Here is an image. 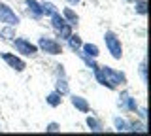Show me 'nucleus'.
I'll return each mask as SVG.
<instances>
[{
  "instance_id": "bb28decb",
  "label": "nucleus",
  "mask_w": 151,
  "mask_h": 136,
  "mask_svg": "<svg viewBox=\"0 0 151 136\" xmlns=\"http://www.w3.org/2000/svg\"><path fill=\"white\" fill-rule=\"evenodd\" d=\"M66 4L68 6H78V4H81V0H66Z\"/></svg>"
},
{
  "instance_id": "dca6fc26",
  "label": "nucleus",
  "mask_w": 151,
  "mask_h": 136,
  "mask_svg": "<svg viewBox=\"0 0 151 136\" xmlns=\"http://www.w3.org/2000/svg\"><path fill=\"white\" fill-rule=\"evenodd\" d=\"M17 27H12V25H4L2 29H0V40L2 42H12L13 38L17 36Z\"/></svg>"
},
{
  "instance_id": "39448f33",
  "label": "nucleus",
  "mask_w": 151,
  "mask_h": 136,
  "mask_svg": "<svg viewBox=\"0 0 151 136\" xmlns=\"http://www.w3.org/2000/svg\"><path fill=\"white\" fill-rule=\"evenodd\" d=\"M0 59L17 74H21V72L27 70V60L23 59L21 55H17V53H12V51H0Z\"/></svg>"
},
{
  "instance_id": "ddd939ff",
  "label": "nucleus",
  "mask_w": 151,
  "mask_h": 136,
  "mask_svg": "<svg viewBox=\"0 0 151 136\" xmlns=\"http://www.w3.org/2000/svg\"><path fill=\"white\" fill-rule=\"evenodd\" d=\"M60 15L64 17V21L66 23H70L72 27H78V23H79V15L76 13L70 6H66V8H63V12H60Z\"/></svg>"
},
{
  "instance_id": "a878e982",
  "label": "nucleus",
  "mask_w": 151,
  "mask_h": 136,
  "mask_svg": "<svg viewBox=\"0 0 151 136\" xmlns=\"http://www.w3.org/2000/svg\"><path fill=\"white\" fill-rule=\"evenodd\" d=\"M55 78H66V70L63 64H57L55 66Z\"/></svg>"
},
{
  "instance_id": "aec40b11",
  "label": "nucleus",
  "mask_w": 151,
  "mask_h": 136,
  "mask_svg": "<svg viewBox=\"0 0 151 136\" xmlns=\"http://www.w3.org/2000/svg\"><path fill=\"white\" fill-rule=\"evenodd\" d=\"M49 23H51V29H53V30H59L60 27H64V25H66V21H64V17L60 15V12L53 13V15L49 17ZM68 25H70V23H68Z\"/></svg>"
},
{
  "instance_id": "2eb2a0df",
  "label": "nucleus",
  "mask_w": 151,
  "mask_h": 136,
  "mask_svg": "<svg viewBox=\"0 0 151 136\" xmlns=\"http://www.w3.org/2000/svg\"><path fill=\"white\" fill-rule=\"evenodd\" d=\"M45 104L49 106V108H59L60 104H63V95L57 93L55 89H53L51 93H47V95H45Z\"/></svg>"
},
{
  "instance_id": "4be33fe9",
  "label": "nucleus",
  "mask_w": 151,
  "mask_h": 136,
  "mask_svg": "<svg viewBox=\"0 0 151 136\" xmlns=\"http://www.w3.org/2000/svg\"><path fill=\"white\" fill-rule=\"evenodd\" d=\"M132 6H134V13H138V15H147V0H134Z\"/></svg>"
},
{
  "instance_id": "6ab92c4d",
  "label": "nucleus",
  "mask_w": 151,
  "mask_h": 136,
  "mask_svg": "<svg viewBox=\"0 0 151 136\" xmlns=\"http://www.w3.org/2000/svg\"><path fill=\"white\" fill-rule=\"evenodd\" d=\"M127 132H147V125H145V121L132 119V121H129V130Z\"/></svg>"
},
{
  "instance_id": "9d476101",
  "label": "nucleus",
  "mask_w": 151,
  "mask_h": 136,
  "mask_svg": "<svg viewBox=\"0 0 151 136\" xmlns=\"http://www.w3.org/2000/svg\"><path fill=\"white\" fill-rule=\"evenodd\" d=\"M78 53H81V55H85V57H89V59H98L100 57V47H98L96 44H83L81 45V49L78 51Z\"/></svg>"
},
{
  "instance_id": "f8f14e48",
  "label": "nucleus",
  "mask_w": 151,
  "mask_h": 136,
  "mask_svg": "<svg viewBox=\"0 0 151 136\" xmlns=\"http://www.w3.org/2000/svg\"><path fill=\"white\" fill-rule=\"evenodd\" d=\"M85 123H87V127H89V130L91 132H104V123L98 117H94V115H87V119H85Z\"/></svg>"
},
{
  "instance_id": "412c9836",
  "label": "nucleus",
  "mask_w": 151,
  "mask_h": 136,
  "mask_svg": "<svg viewBox=\"0 0 151 136\" xmlns=\"http://www.w3.org/2000/svg\"><path fill=\"white\" fill-rule=\"evenodd\" d=\"M72 32H74V27H72V25H68V23H66L64 27H60L59 30H55V34H57V38H59V40L66 42V38H68V36L72 34Z\"/></svg>"
},
{
  "instance_id": "cd10ccee",
  "label": "nucleus",
  "mask_w": 151,
  "mask_h": 136,
  "mask_svg": "<svg viewBox=\"0 0 151 136\" xmlns=\"http://www.w3.org/2000/svg\"><path fill=\"white\" fill-rule=\"evenodd\" d=\"M123 2H134V0H123Z\"/></svg>"
},
{
  "instance_id": "f257e3e1",
  "label": "nucleus",
  "mask_w": 151,
  "mask_h": 136,
  "mask_svg": "<svg viewBox=\"0 0 151 136\" xmlns=\"http://www.w3.org/2000/svg\"><path fill=\"white\" fill-rule=\"evenodd\" d=\"M93 76L98 81V85L106 87L108 91H117L119 87H125L129 83V78H127L125 72H121L117 68H111L108 64H98L93 70Z\"/></svg>"
},
{
  "instance_id": "4468645a",
  "label": "nucleus",
  "mask_w": 151,
  "mask_h": 136,
  "mask_svg": "<svg viewBox=\"0 0 151 136\" xmlns=\"http://www.w3.org/2000/svg\"><path fill=\"white\" fill-rule=\"evenodd\" d=\"M55 91L60 93L63 96L70 95V83H68V78H55Z\"/></svg>"
},
{
  "instance_id": "7ed1b4c3",
  "label": "nucleus",
  "mask_w": 151,
  "mask_h": 136,
  "mask_svg": "<svg viewBox=\"0 0 151 136\" xmlns=\"http://www.w3.org/2000/svg\"><path fill=\"white\" fill-rule=\"evenodd\" d=\"M9 44L13 45V49H15L17 55H21V57H36L40 51H38V45L34 42H30L28 38L25 36H15Z\"/></svg>"
},
{
  "instance_id": "b1692460",
  "label": "nucleus",
  "mask_w": 151,
  "mask_h": 136,
  "mask_svg": "<svg viewBox=\"0 0 151 136\" xmlns=\"http://www.w3.org/2000/svg\"><path fill=\"white\" fill-rule=\"evenodd\" d=\"M45 132H60V123H57V121L47 123L45 125Z\"/></svg>"
},
{
  "instance_id": "393cba45",
  "label": "nucleus",
  "mask_w": 151,
  "mask_h": 136,
  "mask_svg": "<svg viewBox=\"0 0 151 136\" xmlns=\"http://www.w3.org/2000/svg\"><path fill=\"white\" fill-rule=\"evenodd\" d=\"M136 114H138V117L142 121H147V108H145V106H138Z\"/></svg>"
},
{
  "instance_id": "5701e85b",
  "label": "nucleus",
  "mask_w": 151,
  "mask_h": 136,
  "mask_svg": "<svg viewBox=\"0 0 151 136\" xmlns=\"http://www.w3.org/2000/svg\"><path fill=\"white\" fill-rule=\"evenodd\" d=\"M138 72H140V78H142V81L144 83H147V60H142L140 63V66H138Z\"/></svg>"
},
{
  "instance_id": "20e7f679",
  "label": "nucleus",
  "mask_w": 151,
  "mask_h": 136,
  "mask_svg": "<svg viewBox=\"0 0 151 136\" xmlns=\"http://www.w3.org/2000/svg\"><path fill=\"white\" fill-rule=\"evenodd\" d=\"M104 44H106L108 53H110L115 60L123 59V42H121V38L113 30H106V32H104Z\"/></svg>"
},
{
  "instance_id": "9b49d317",
  "label": "nucleus",
  "mask_w": 151,
  "mask_h": 136,
  "mask_svg": "<svg viewBox=\"0 0 151 136\" xmlns=\"http://www.w3.org/2000/svg\"><path fill=\"white\" fill-rule=\"evenodd\" d=\"M66 45H68V49L72 51V53H78V51L81 49V45H83L81 36H79L78 32H72V34L66 38Z\"/></svg>"
},
{
  "instance_id": "a211bd4d",
  "label": "nucleus",
  "mask_w": 151,
  "mask_h": 136,
  "mask_svg": "<svg viewBox=\"0 0 151 136\" xmlns=\"http://www.w3.org/2000/svg\"><path fill=\"white\" fill-rule=\"evenodd\" d=\"M40 4H42V13H44V17H51L53 13L59 12L57 4L51 2V0H44V2H40Z\"/></svg>"
},
{
  "instance_id": "c85d7f7f",
  "label": "nucleus",
  "mask_w": 151,
  "mask_h": 136,
  "mask_svg": "<svg viewBox=\"0 0 151 136\" xmlns=\"http://www.w3.org/2000/svg\"><path fill=\"white\" fill-rule=\"evenodd\" d=\"M0 130H2V125H0Z\"/></svg>"
},
{
  "instance_id": "f3484780",
  "label": "nucleus",
  "mask_w": 151,
  "mask_h": 136,
  "mask_svg": "<svg viewBox=\"0 0 151 136\" xmlns=\"http://www.w3.org/2000/svg\"><path fill=\"white\" fill-rule=\"evenodd\" d=\"M111 121H113V129H115L117 132H127V130H129V119H125V117H121V115H115Z\"/></svg>"
},
{
  "instance_id": "6e6552de",
  "label": "nucleus",
  "mask_w": 151,
  "mask_h": 136,
  "mask_svg": "<svg viewBox=\"0 0 151 136\" xmlns=\"http://www.w3.org/2000/svg\"><path fill=\"white\" fill-rule=\"evenodd\" d=\"M25 12L32 21H42L44 13H42V4L38 0H25Z\"/></svg>"
},
{
  "instance_id": "f03ea898",
  "label": "nucleus",
  "mask_w": 151,
  "mask_h": 136,
  "mask_svg": "<svg viewBox=\"0 0 151 136\" xmlns=\"http://www.w3.org/2000/svg\"><path fill=\"white\" fill-rule=\"evenodd\" d=\"M36 45H38V51H40V53L51 55V57L63 55V51H64L63 44H60V40L51 38V36H47V34H42L40 38H38V42H36Z\"/></svg>"
},
{
  "instance_id": "423d86ee",
  "label": "nucleus",
  "mask_w": 151,
  "mask_h": 136,
  "mask_svg": "<svg viewBox=\"0 0 151 136\" xmlns=\"http://www.w3.org/2000/svg\"><path fill=\"white\" fill-rule=\"evenodd\" d=\"M138 106H140L138 100H136L127 89L119 93V96H117V108H119L121 112H125V114H136Z\"/></svg>"
},
{
  "instance_id": "1a4fd4ad",
  "label": "nucleus",
  "mask_w": 151,
  "mask_h": 136,
  "mask_svg": "<svg viewBox=\"0 0 151 136\" xmlns=\"http://www.w3.org/2000/svg\"><path fill=\"white\" fill-rule=\"evenodd\" d=\"M70 104H72L79 114H89V112H91L89 100L85 96H81V95H72V93H70Z\"/></svg>"
},
{
  "instance_id": "0eeeda50",
  "label": "nucleus",
  "mask_w": 151,
  "mask_h": 136,
  "mask_svg": "<svg viewBox=\"0 0 151 136\" xmlns=\"http://www.w3.org/2000/svg\"><path fill=\"white\" fill-rule=\"evenodd\" d=\"M0 23L17 27L19 23H21V15H19L12 6H8L6 2H0Z\"/></svg>"
}]
</instances>
